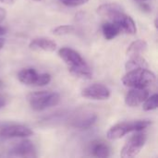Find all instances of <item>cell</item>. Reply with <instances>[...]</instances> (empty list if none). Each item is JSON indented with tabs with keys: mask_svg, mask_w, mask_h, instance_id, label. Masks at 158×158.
I'll return each mask as SVG.
<instances>
[{
	"mask_svg": "<svg viewBox=\"0 0 158 158\" xmlns=\"http://www.w3.org/2000/svg\"><path fill=\"white\" fill-rule=\"evenodd\" d=\"M58 55L68 65L69 70L73 75L82 79L92 78L93 72L91 68L77 51L69 47H62L58 50Z\"/></svg>",
	"mask_w": 158,
	"mask_h": 158,
	"instance_id": "obj_1",
	"label": "cell"
},
{
	"mask_svg": "<svg viewBox=\"0 0 158 158\" xmlns=\"http://www.w3.org/2000/svg\"><path fill=\"white\" fill-rule=\"evenodd\" d=\"M122 83L130 88H148L156 81V74L148 69H136L128 71L122 78Z\"/></svg>",
	"mask_w": 158,
	"mask_h": 158,
	"instance_id": "obj_2",
	"label": "cell"
},
{
	"mask_svg": "<svg viewBox=\"0 0 158 158\" xmlns=\"http://www.w3.org/2000/svg\"><path fill=\"white\" fill-rule=\"evenodd\" d=\"M60 101L59 94L49 91L34 92L28 95V102L34 111H43L56 106Z\"/></svg>",
	"mask_w": 158,
	"mask_h": 158,
	"instance_id": "obj_3",
	"label": "cell"
},
{
	"mask_svg": "<svg viewBox=\"0 0 158 158\" xmlns=\"http://www.w3.org/2000/svg\"><path fill=\"white\" fill-rule=\"evenodd\" d=\"M151 125L149 120H134L128 122H121L114 125L109 129L106 133L107 139L110 141H116L121 139L126 134L132 131H142Z\"/></svg>",
	"mask_w": 158,
	"mask_h": 158,
	"instance_id": "obj_4",
	"label": "cell"
},
{
	"mask_svg": "<svg viewBox=\"0 0 158 158\" xmlns=\"http://www.w3.org/2000/svg\"><path fill=\"white\" fill-rule=\"evenodd\" d=\"M147 140L145 133L142 131H137L136 134L132 135L131 139L125 143L120 152V156L123 158L134 157L140 154Z\"/></svg>",
	"mask_w": 158,
	"mask_h": 158,
	"instance_id": "obj_5",
	"label": "cell"
},
{
	"mask_svg": "<svg viewBox=\"0 0 158 158\" xmlns=\"http://www.w3.org/2000/svg\"><path fill=\"white\" fill-rule=\"evenodd\" d=\"M33 134L32 131L24 125L6 124L0 125V137L3 139L12 138H27Z\"/></svg>",
	"mask_w": 158,
	"mask_h": 158,
	"instance_id": "obj_6",
	"label": "cell"
},
{
	"mask_svg": "<svg viewBox=\"0 0 158 158\" xmlns=\"http://www.w3.org/2000/svg\"><path fill=\"white\" fill-rule=\"evenodd\" d=\"M81 95L88 99L93 100H106L110 97V90L100 83H94L85 87L81 91Z\"/></svg>",
	"mask_w": 158,
	"mask_h": 158,
	"instance_id": "obj_7",
	"label": "cell"
},
{
	"mask_svg": "<svg viewBox=\"0 0 158 158\" xmlns=\"http://www.w3.org/2000/svg\"><path fill=\"white\" fill-rule=\"evenodd\" d=\"M9 156L18 157H36L37 151L32 142L29 140H22L13 145L9 150Z\"/></svg>",
	"mask_w": 158,
	"mask_h": 158,
	"instance_id": "obj_8",
	"label": "cell"
},
{
	"mask_svg": "<svg viewBox=\"0 0 158 158\" xmlns=\"http://www.w3.org/2000/svg\"><path fill=\"white\" fill-rule=\"evenodd\" d=\"M110 20L116 23L119 27L121 31H124L129 34H135L137 31V28L134 20L131 16L124 13V11L118 12L110 19Z\"/></svg>",
	"mask_w": 158,
	"mask_h": 158,
	"instance_id": "obj_9",
	"label": "cell"
},
{
	"mask_svg": "<svg viewBox=\"0 0 158 158\" xmlns=\"http://www.w3.org/2000/svg\"><path fill=\"white\" fill-rule=\"evenodd\" d=\"M149 96V91L147 88H131L125 97V103L130 107H135L142 105Z\"/></svg>",
	"mask_w": 158,
	"mask_h": 158,
	"instance_id": "obj_10",
	"label": "cell"
},
{
	"mask_svg": "<svg viewBox=\"0 0 158 158\" xmlns=\"http://www.w3.org/2000/svg\"><path fill=\"white\" fill-rule=\"evenodd\" d=\"M97 120V116L93 113L81 114L79 117H76L72 119L70 126L80 130H87L91 128Z\"/></svg>",
	"mask_w": 158,
	"mask_h": 158,
	"instance_id": "obj_11",
	"label": "cell"
},
{
	"mask_svg": "<svg viewBox=\"0 0 158 158\" xmlns=\"http://www.w3.org/2000/svg\"><path fill=\"white\" fill-rule=\"evenodd\" d=\"M29 47L32 50H42L44 52H53L56 49V44L55 41L45 38V37H38L32 39L30 44Z\"/></svg>",
	"mask_w": 158,
	"mask_h": 158,
	"instance_id": "obj_12",
	"label": "cell"
},
{
	"mask_svg": "<svg viewBox=\"0 0 158 158\" xmlns=\"http://www.w3.org/2000/svg\"><path fill=\"white\" fill-rule=\"evenodd\" d=\"M18 79L23 84L31 85V86H38L40 74L32 68L23 69L19 72Z\"/></svg>",
	"mask_w": 158,
	"mask_h": 158,
	"instance_id": "obj_13",
	"label": "cell"
},
{
	"mask_svg": "<svg viewBox=\"0 0 158 158\" xmlns=\"http://www.w3.org/2000/svg\"><path fill=\"white\" fill-rule=\"evenodd\" d=\"M90 151L92 156L95 157L106 158L110 156L109 145L103 141H94L91 143Z\"/></svg>",
	"mask_w": 158,
	"mask_h": 158,
	"instance_id": "obj_14",
	"label": "cell"
},
{
	"mask_svg": "<svg viewBox=\"0 0 158 158\" xmlns=\"http://www.w3.org/2000/svg\"><path fill=\"white\" fill-rule=\"evenodd\" d=\"M123 11V7L118 4V3H107V4H104L101 5L98 8H97V13L105 18L107 19H111L115 14H117L118 12Z\"/></svg>",
	"mask_w": 158,
	"mask_h": 158,
	"instance_id": "obj_15",
	"label": "cell"
},
{
	"mask_svg": "<svg viewBox=\"0 0 158 158\" xmlns=\"http://www.w3.org/2000/svg\"><path fill=\"white\" fill-rule=\"evenodd\" d=\"M148 48V44L146 43V41L144 40H136L134 42H132L128 49H127V56H139L142 55L143 53H144Z\"/></svg>",
	"mask_w": 158,
	"mask_h": 158,
	"instance_id": "obj_16",
	"label": "cell"
},
{
	"mask_svg": "<svg viewBox=\"0 0 158 158\" xmlns=\"http://www.w3.org/2000/svg\"><path fill=\"white\" fill-rule=\"evenodd\" d=\"M125 68L127 71L136 69H148V63L141 55L133 56H131V59L127 61Z\"/></svg>",
	"mask_w": 158,
	"mask_h": 158,
	"instance_id": "obj_17",
	"label": "cell"
},
{
	"mask_svg": "<svg viewBox=\"0 0 158 158\" xmlns=\"http://www.w3.org/2000/svg\"><path fill=\"white\" fill-rule=\"evenodd\" d=\"M102 31L106 40H112L121 32V30L116 23L111 21V22H106L103 24Z\"/></svg>",
	"mask_w": 158,
	"mask_h": 158,
	"instance_id": "obj_18",
	"label": "cell"
},
{
	"mask_svg": "<svg viewBox=\"0 0 158 158\" xmlns=\"http://www.w3.org/2000/svg\"><path fill=\"white\" fill-rule=\"evenodd\" d=\"M158 95L155 94L151 96H148L146 100L143 103V109L144 111H152L157 108Z\"/></svg>",
	"mask_w": 158,
	"mask_h": 158,
	"instance_id": "obj_19",
	"label": "cell"
},
{
	"mask_svg": "<svg viewBox=\"0 0 158 158\" xmlns=\"http://www.w3.org/2000/svg\"><path fill=\"white\" fill-rule=\"evenodd\" d=\"M74 31L75 28L72 25H60L53 30V33L56 36H62V35L72 33Z\"/></svg>",
	"mask_w": 158,
	"mask_h": 158,
	"instance_id": "obj_20",
	"label": "cell"
},
{
	"mask_svg": "<svg viewBox=\"0 0 158 158\" xmlns=\"http://www.w3.org/2000/svg\"><path fill=\"white\" fill-rule=\"evenodd\" d=\"M63 5L68 6H79L88 3L89 0H59Z\"/></svg>",
	"mask_w": 158,
	"mask_h": 158,
	"instance_id": "obj_21",
	"label": "cell"
},
{
	"mask_svg": "<svg viewBox=\"0 0 158 158\" xmlns=\"http://www.w3.org/2000/svg\"><path fill=\"white\" fill-rule=\"evenodd\" d=\"M6 17V11L5 8L0 7V23L5 19V18Z\"/></svg>",
	"mask_w": 158,
	"mask_h": 158,
	"instance_id": "obj_22",
	"label": "cell"
},
{
	"mask_svg": "<svg viewBox=\"0 0 158 158\" xmlns=\"http://www.w3.org/2000/svg\"><path fill=\"white\" fill-rule=\"evenodd\" d=\"M6 105V99L3 96H0V108L4 107Z\"/></svg>",
	"mask_w": 158,
	"mask_h": 158,
	"instance_id": "obj_23",
	"label": "cell"
},
{
	"mask_svg": "<svg viewBox=\"0 0 158 158\" xmlns=\"http://www.w3.org/2000/svg\"><path fill=\"white\" fill-rule=\"evenodd\" d=\"M141 7L143 9V10H147V11H150L151 9H150V6L147 5V4H145V3H141Z\"/></svg>",
	"mask_w": 158,
	"mask_h": 158,
	"instance_id": "obj_24",
	"label": "cell"
},
{
	"mask_svg": "<svg viewBox=\"0 0 158 158\" xmlns=\"http://www.w3.org/2000/svg\"><path fill=\"white\" fill-rule=\"evenodd\" d=\"M6 33V29L2 27V26H0V36H2V35H4Z\"/></svg>",
	"mask_w": 158,
	"mask_h": 158,
	"instance_id": "obj_25",
	"label": "cell"
},
{
	"mask_svg": "<svg viewBox=\"0 0 158 158\" xmlns=\"http://www.w3.org/2000/svg\"><path fill=\"white\" fill-rule=\"evenodd\" d=\"M0 2H2V3H4V4L9 5V4H13V3H14V0H0Z\"/></svg>",
	"mask_w": 158,
	"mask_h": 158,
	"instance_id": "obj_26",
	"label": "cell"
},
{
	"mask_svg": "<svg viewBox=\"0 0 158 158\" xmlns=\"http://www.w3.org/2000/svg\"><path fill=\"white\" fill-rule=\"evenodd\" d=\"M4 44H5V40L0 38V50L4 47Z\"/></svg>",
	"mask_w": 158,
	"mask_h": 158,
	"instance_id": "obj_27",
	"label": "cell"
},
{
	"mask_svg": "<svg viewBox=\"0 0 158 158\" xmlns=\"http://www.w3.org/2000/svg\"><path fill=\"white\" fill-rule=\"evenodd\" d=\"M31 1H35V2H39V1H41V0H31Z\"/></svg>",
	"mask_w": 158,
	"mask_h": 158,
	"instance_id": "obj_28",
	"label": "cell"
},
{
	"mask_svg": "<svg viewBox=\"0 0 158 158\" xmlns=\"http://www.w3.org/2000/svg\"><path fill=\"white\" fill-rule=\"evenodd\" d=\"M137 1H143H143H147V0H137Z\"/></svg>",
	"mask_w": 158,
	"mask_h": 158,
	"instance_id": "obj_29",
	"label": "cell"
}]
</instances>
